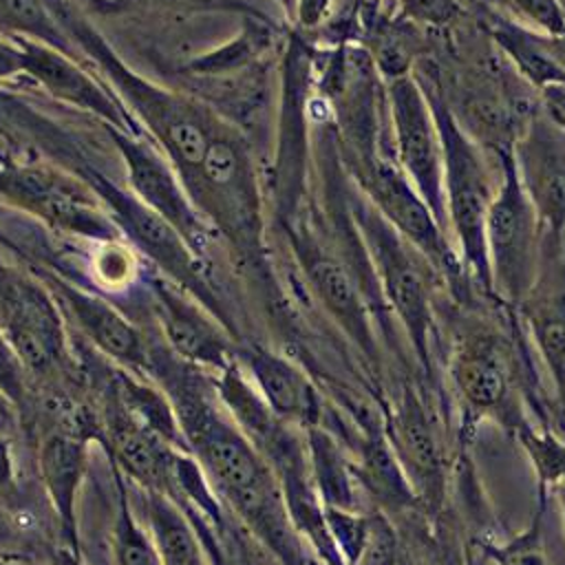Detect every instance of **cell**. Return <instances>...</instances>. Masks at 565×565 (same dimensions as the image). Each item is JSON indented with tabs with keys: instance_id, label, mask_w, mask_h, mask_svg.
<instances>
[{
	"instance_id": "cell-1",
	"label": "cell",
	"mask_w": 565,
	"mask_h": 565,
	"mask_svg": "<svg viewBox=\"0 0 565 565\" xmlns=\"http://www.w3.org/2000/svg\"><path fill=\"white\" fill-rule=\"evenodd\" d=\"M150 380L170 397L188 452L223 501L282 565H309L282 488L218 399L214 377L183 362L168 347H154Z\"/></svg>"
},
{
	"instance_id": "cell-2",
	"label": "cell",
	"mask_w": 565,
	"mask_h": 565,
	"mask_svg": "<svg viewBox=\"0 0 565 565\" xmlns=\"http://www.w3.org/2000/svg\"><path fill=\"white\" fill-rule=\"evenodd\" d=\"M422 86L428 95L444 148V194L450 238L457 243L463 269L475 276L483 289L492 291L486 252V216L497 185L492 183L483 146L459 126L435 82L424 79Z\"/></svg>"
},
{
	"instance_id": "cell-3",
	"label": "cell",
	"mask_w": 565,
	"mask_h": 565,
	"mask_svg": "<svg viewBox=\"0 0 565 565\" xmlns=\"http://www.w3.org/2000/svg\"><path fill=\"white\" fill-rule=\"evenodd\" d=\"M351 216L366 247L373 280L411 342L424 373L433 375V305L430 280L435 269L371 203L351 199Z\"/></svg>"
},
{
	"instance_id": "cell-4",
	"label": "cell",
	"mask_w": 565,
	"mask_h": 565,
	"mask_svg": "<svg viewBox=\"0 0 565 565\" xmlns=\"http://www.w3.org/2000/svg\"><path fill=\"white\" fill-rule=\"evenodd\" d=\"M62 24L66 33H71L110 77V82L132 106V110L146 121L154 139L168 152L170 161L179 168L185 185L194 177L201 159L207 152L210 141L216 135L210 117L192 102L177 97L135 75L88 26L68 18L62 20Z\"/></svg>"
},
{
	"instance_id": "cell-5",
	"label": "cell",
	"mask_w": 565,
	"mask_h": 565,
	"mask_svg": "<svg viewBox=\"0 0 565 565\" xmlns=\"http://www.w3.org/2000/svg\"><path fill=\"white\" fill-rule=\"evenodd\" d=\"M501 179L486 216V252L492 291L519 307L534 287L543 260V227L519 179L512 152L497 154Z\"/></svg>"
},
{
	"instance_id": "cell-6",
	"label": "cell",
	"mask_w": 565,
	"mask_h": 565,
	"mask_svg": "<svg viewBox=\"0 0 565 565\" xmlns=\"http://www.w3.org/2000/svg\"><path fill=\"white\" fill-rule=\"evenodd\" d=\"M0 331L15 351L31 384L68 377V347L62 313L33 278L0 263Z\"/></svg>"
},
{
	"instance_id": "cell-7",
	"label": "cell",
	"mask_w": 565,
	"mask_h": 565,
	"mask_svg": "<svg viewBox=\"0 0 565 565\" xmlns=\"http://www.w3.org/2000/svg\"><path fill=\"white\" fill-rule=\"evenodd\" d=\"M360 185L369 203L419 252L424 258L446 276L452 285L463 280V265L452 247L448 232L439 225L426 201L413 188L397 161L375 152L358 154L355 161Z\"/></svg>"
},
{
	"instance_id": "cell-8",
	"label": "cell",
	"mask_w": 565,
	"mask_h": 565,
	"mask_svg": "<svg viewBox=\"0 0 565 565\" xmlns=\"http://www.w3.org/2000/svg\"><path fill=\"white\" fill-rule=\"evenodd\" d=\"M386 102L388 119L393 126V148L397 154V166L408 177L419 196L426 201L439 225L448 232L444 194V148L428 95L422 82L408 73L388 82Z\"/></svg>"
},
{
	"instance_id": "cell-9",
	"label": "cell",
	"mask_w": 565,
	"mask_h": 565,
	"mask_svg": "<svg viewBox=\"0 0 565 565\" xmlns=\"http://www.w3.org/2000/svg\"><path fill=\"white\" fill-rule=\"evenodd\" d=\"M88 177L93 190L106 203L115 227L121 230L132 245L157 263L170 278L199 298L214 316L225 320L223 307L205 285L188 241L132 192H126L93 170H88Z\"/></svg>"
},
{
	"instance_id": "cell-10",
	"label": "cell",
	"mask_w": 565,
	"mask_h": 565,
	"mask_svg": "<svg viewBox=\"0 0 565 565\" xmlns=\"http://www.w3.org/2000/svg\"><path fill=\"white\" fill-rule=\"evenodd\" d=\"M452 388L470 419L492 417L512 433L525 419L514 404V373L501 340L492 333H466L448 362Z\"/></svg>"
},
{
	"instance_id": "cell-11",
	"label": "cell",
	"mask_w": 565,
	"mask_h": 565,
	"mask_svg": "<svg viewBox=\"0 0 565 565\" xmlns=\"http://www.w3.org/2000/svg\"><path fill=\"white\" fill-rule=\"evenodd\" d=\"M291 238L309 287L322 309L358 347L366 362L377 366L380 347L371 318V291L344 260L324 249L307 230H298Z\"/></svg>"
},
{
	"instance_id": "cell-12",
	"label": "cell",
	"mask_w": 565,
	"mask_h": 565,
	"mask_svg": "<svg viewBox=\"0 0 565 565\" xmlns=\"http://www.w3.org/2000/svg\"><path fill=\"white\" fill-rule=\"evenodd\" d=\"M384 433L419 505L437 510L446 492L444 444L435 415L413 386H404L388 411Z\"/></svg>"
},
{
	"instance_id": "cell-13",
	"label": "cell",
	"mask_w": 565,
	"mask_h": 565,
	"mask_svg": "<svg viewBox=\"0 0 565 565\" xmlns=\"http://www.w3.org/2000/svg\"><path fill=\"white\" fill-rule=\"evenodd\" d=\"M519 179L539 214L543 238L565 236V130L534 110L512 146Z\"/></svg>"
},
{
	"instance_id": "cell-14",
	"label": "cell",
	"mask_w": 565,
	"mask_h": 565,
	"mask_svg": "<svg viewBox=\"0 0 565 565\" xmlns=\"http://www.w3.org/2000/svg\"><path fill=\"white\" fill-rule=\"evenodd\" d=\"M0 194L75 234L106 243L117 236L115 223L95 207L88 192L51 170L35 166L0 168Z\"/></svg>"
},
{
	"instance_id": "cell-15",
	"label": "cell",
	"mask_w": 565,
	"mask_h": 565,
	"mask_svg": "<svg viewBox=\"0 0 565 565\" xmlns=\"http://www.w3.org/2000/svg\"><path fill=\"white\" fill-rule=\"evenodd\" d=\"M216 223L247 241L256 221V185L245 152L227 135L216 132L194 177L185 183Z\"/></svg>"
},
{
	"instance_id": "cell-16",
	"label": "cell",
	"mask_w": 565,
	"mask_h": 565,
	"mask_svg": "<svg viewBox=\"0 0 565 565\" xmlns=\"http://www.w3.org/2000/svg\"><path fill=\"white\" fill-rule=\"evenodd\" d=\"M113 139L124 159L132 194L166 218L196 249L203 238V223L188 199L185 185L177 179L168 161L126 130L113 128Z\"/></svg>"
},
{
	"instance_id": "cell-17",
	"label": "cell",
	"mask_w": 565,
	"mask_h": 565,
	"mask_svg": "<svg viewBox=\"0 0 565 565\" xmlns=\"http://www.w3.org/2000/svg\"><path fill=\"white\" fill-rule=\"evenodd\" d=\"M53 289L60 296L62 305L84 333V338L115 366L126 369L135 375L148 377L152 364V349L146 335L110 302L104 298L64 282L53 280ZM150 380V377H148Z\"/></svg>"
},
{
	"instance_id": "cell-18",
	"label": "cell",
	"mask_w": 565,
	"mask_h": 565,
	"mask_svg": "<svg viewBox=\"0 0 565 565\" xmlns=\"http://www.w3.org/2000/svg\"><path fill=\"white\" fill-rule=\"evenodd\" d=\"M236 362L269 411L285 424L302 433L322 426L324 402L309 375L291 360L260 347H243L236 351Z\"/></svg>"
},
{
	"instance_id": "cell-19",
	"label": "cell",
	"mask_w": 565,
	"mask_h": 565,
	"mask_svg": "<svg viewBox=\"0 0 565 565\" xmlns=\"http://www.w3.org/2000/svg\"><path fill=\"white\" fill-rule=\"evenodd\" d=\"M530 331V340L541 355L565 422V258L561 249L543 260L539 278L525 300L516 307Z\"/></svg>"
},
{
	"instance_id": "cell-20",
	"label": "cell",
	"mask_w": 565,
	"mask_h": 565,
	"mask_svg": "<svg viewBox=\"0 0 565 565\" xmlns=\"http://www.w3.org/2000/svg\"><path fill=\"white\" fill-rule=\"evenodd\" d=\"M95 437L71 428L42 430L38 441V470L57 516L66 547L79 554L77 541V494L86 475L88 446Z\"/></svg>"
},
{
	"instance_id": "cell-21",
	"label": "cell",
	"mask_w": 565,
	"mask_h": 565,
	"mask_svg": "<svg viewBox=\"0 0 565 565\" xmlns=\"http://www.w3.org/2000/svg\"><path fill=\"white\" fill-rule=\"evenodd\" d=\"M154 307L166 347L177 358L214 375L236 362L234 349L223 329L179 291L157 282Z\"/></svg>"
},
{
	"instance_id": "cell-22",
	"label": "cell",
	"mask_w": 565,
	"mask_h": 565,
	"mask_svg": "<svg viewBox=\"0 0 565 565\" xmlns=\"http://www.w3.org/2000/svg\"><path fill=\"white\" fill-rule=\"evenodd\" d=\"M20 46L24 53V73L31 75L46 93L104 117L113 128L132 132L121 106L97 82H93V77H88L71 55L35 40H24Z\"/></svg>"
},
{
	"instance_id": "cell-23",
	"label": "cell",
	"mask_w": 565,
	"mask_h": 565,
	"mask_svg": "<svg viewBox=\"0 0 565 565\" xmlns=\"http://www.w3.org/2000/svg\"><path fill=\"white\" fill-rule=\"evenodd\" d=\"M351 457L360 490L373 510L393 516L419 503L388 444L384 424H375L373 419L362 422V433L353 444Z\"/></svg>"
},
{
	"instance_id": "cell-24",
	"label": "cell",
	"mask_w": 565,
	"mask_h": 565,
	"mask_svg": "<svg viewBox=\"0 0 565 565\" xmlns=\"http://www.w3.org/2000/svg\"><path fill=\"white\" fill-rule=\"evenodd\" d=\"M126 481V479H124ZM128 488L130 503L150 532L163 565H212V552L205 547L196 523L168 497Z\"/></svg>"
},
{
	"instance_id": "cell-25",
	"label": "cell",
	"mask_w": 565,
	"mask_h": 565,
	"mask_svg": "<svg viewBox=\"0 0 565 565\" xmlns=\"http://www.w3.org/2000/svg\"><path fill=\"white\" fill-rule=\"evenodd\" d=\"M309 472L313 488L327 508L366 510L364 494L353 472V457L340 437L327 426L305 430Z\"/></svg>"
},
{
	"instance_id": "cell-26",
	"label": "cell",
	"mask_w": 565,
	"mask_h": 565,
	"mask_svg": "<svg viewBox=\"0 0 565 565\" xmlns=\"http://www.w3.org/2000/svg\"><path fill=\"white\" fill-rule=\"evenodd\" d=\"M117 481V512L110 530V558L113 565H163L157 552V545L137 516L126 481L115 472Z\"/></svg>"
},
{
	"instance_id": "cell-27",
	"label": "cell",
	"mask_w": 565,
	"mask_h": 565,
	"mask_svg": "<svg viewBox=\"0 0 565 565\" xmlns=\"http://www.w3.org/2000/svg\"><path fill=\"white\" fill-rule=\"evenodd\" d=\"M516 444L532 463L539 492H552L565 483V437L552 428H536L523 422L514 428Z\"/></svg>"
},
{
	"instance_id": "cell-28",
	"label": "cell",
	"mask_w": 565,
	"mask_h": 565,
	"mask_svg": "<svg viewBox=\"0 0 565 565\" xmlns=\"http://www.w3.org/2000/svg\"><path fill=\"white\" fill-rule=\"evenodd\" d=\"M0 26L31 35L35 42L71 55L66 29L46 0H0Z\"/></svg>"
},
{
	"instance_id": "cell-29",
	"label": "cell",
	"mask_w": 565,
	"mask_h": 565,
	"mask_svg": "<svg viewBox=\"0 0 565 565\" xmlns=\"http://www.w3.org/2000/svg\"><path fill=\"white\" fill-rule=\"evenodd\" d=\"M547 492H539V508L530 523L505 541L479 539V550L494 565H547L545 534H543V512Z\"/></svg>"
},
{
	"instance_id": "cell-30",
	"label": "cell",
	"mask_w": 565,
	"mask_h": 565,
	"mask_svg": "<svg viewBox=\"0 0 565 565\" xmlns=\"http://www.w3.org/2000/svg\"><path fill=\"white\" fill-rule=\"evenodd\" d=\"M521 20L550 40H565V7L561 0H508Z\"/></svg>"
},
{
	"instance_id": "cell-31",
	"label": "cell",
	"mask_w": 565,
	"mask_h": 565,
	"mask_svg": "<svg viewBox=\"0 0 565 565\" xmlns=\"http://www.w3.org/2000/svg\"><path fill=\"white\" fill-rule=\"evenodd\" d=\"M0 391L22 411L29 393H31V377L24 371L22 362L18 360L15 351L7 342L0 331Z\"/></svg>"
},
{
	"instance_id": "cell-32",
	"label": "cell",
	"mask_w": 565,
	"mask_h": 565,
	"mask_svg": "<svg viewBox=\"0 0 565 565\" xmlns=\"http://www.w3.org/2000/svg\"><path fill=\"white\" fill-rule=\"evenodd\" d=\"M541 113L561 130H565V77L547 82L539 88Z\"/></svg>"
},
{
	"instance_id": "cell-33",
	"label": "cell",
	"mask_w": 565,
	"mask_h": 565,
	"mask_svg": "<svg viewBox=\"0 0 565 565\" xmlns=\"http://www.w3.org/2000/svg\"><path fill=\"white\" fill-rule=\"evenodd\" d=\"M402 4L404 9H408V13L422 20L444 22L452 13L450 0H402Z\"/></svg>"
},
{
	"instance_id": "cell-34",
	"label": "cell",
	"mask_w": 565,
	"mask_h": 565,
	"mask_svg": "<svg viewBox=\"0 0 565 565\" xmlns=\"http://www.w3.org/2000/svg\"><path fill=\"white\" fill-rule=\"evenodd\" d=\"M20 408L0 391V457L4 452V444L13 437L20 424Z\"/></svg>"
},
{
	"instance_id": "cell-35",
	"label": "cell",
	"mask_w": 565,
	"mask_h": 565,
	"mask_svg": "<svg viewBox=\"0 0 565 565\" xmlns=\"http://www.w3.org/2000/svg\"><path fill=\"white\" fill-rule=\"evenodd\" d=\"M24 73V53L20 44L0 40V79Z\"/></svg>"
},
{
	"instance_id": "cell-36",
	"label": "cell",
	"mask_w": 565,
	"mask_h": 565,
	"mask_svg": "<svg viewBox=\"0 0 565 565\" xmlns=\"http://www.w3.org/2000/svg\"><path fill=\"white\" fill-rule=\"evenodd\" d=\"M49 565H82V558H79V554L71 552L68 547H62V550H57V552L51 556Z\"/></svg>"
},
{
	"instance_id": "cell-37",
	"label": "cell",
	"mask_w": 565,
	"mask_h": 565,
	"mask_svg": "<svg viewBox=\"0 0 565 565\" xmlns=\"http://www.w3.org/2000/svg\"><path fill=\"white\" fill-rule=\"evenodd\" d=\"M0 565H42L24 554H18V552H4L0 550Z\"/></svg>"
},
{
	"instance_id": "cell-38",
	"label": "cell",
	"mask_w": 565,
	"mask_h": 565,
	"mask_svg": "<svg viewBox=\"0 0 565 565\" xmlns=\"http://www.w3.org/2000/svg\"><path fill=\"white\" fill-rule=\"evenodd\" d=\"M552 494H554V499H556V503H558V512H561V523H563V532H565V483L556 486V488L552 490Z\"/></svg>"
},
{
	"instance_id": "cell-39",
	"label": "cell",
	"mask_w": 565,
	"mask_h": 565,
	"mask_svg": "<svg viewBox=\"0 0 565 565\" xmlns=\"http://www.w3.org/2000/svg\"><path fill=\"white\" fill-rule=\"evenodd\" d=\"M309 565H322V563H309Z\"/></svg>"
},
{
	"instance_id": "cell-40",
	"label": "cell",
	"mask_w": 565,
	"mask_h": 565,
	"mask_svg": "<svg viewBox=\"0 0 565 565\" xmlns=\"http://www.w3.org/2000/svg\"><path fill=\"white\" fill-rule=\"evenodd\" d=\"M399 565H402V563H399Z\"/></svg>"
}]
</instances>
